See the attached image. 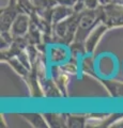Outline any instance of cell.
<instances>
[{
	"instance_id": "cell-8",
	"label": "cell",
	"mask_w": 123,
	"mask_h": 128,
	"mask_svg": "<svg viewBox=\"0 0 123 128\" xmlns=\"http://www.w3.org/2000/svg\"><path fill=\"white\" fill-rule=\"evenodd\" d=\"M70 76L71 75L66 74L65 72H63L59 65L54 67L53 80L57 84L58 89L60 90L63 97H67V95H69L67 94V86H69V82H70Z\"/></svg>"
},
{
	"instance_id": "cell-2",
	"label": "cell",
	"mask_w": 123,
	"mask_h": 128,
	"mask_svg": "<svg viewBox=\"0 0 123 128\" xmlns=\"http://www.w3.org/2000/svg\"><path fill=\"white\" fill-rule=\"evenodd\" d=\"M78 22L79 12H75L67 18L54 25L53 33H51V43H58L61 44L62 46H70L76 35Z\"/></svg>"
},
{
	"instance_id": "cell-17",
	"label": "cell",
	"mask_w": 123,
	"mask_h": 128,
	"mask_svg": "<svg viewBox=\"0 0 123 128\" xmlns=\"http://www.w3.org/2000/svg\"><path fill=\"white\" fill-rule=\"evenodd\" d=\"M57 1H58V4H63V6L74 8L78 3L79 0H57Z\"/></svg>"
},
{
	"instance_id": "cell-16",
	"label": "cell",
	"mask_w": 123,
	"mask_h": 128,
	"mask_svg": "<svg viewBox=\"0 0 123 128\" xmlns=\"http://www.w3.org/2000/svg\"><path fill=\"white\" fill-rule=\"evenodd\" d=\"M60 68L65 72L69 75H76L77 70H78V66L76 62H69V63H64V64H60Z\"/></svg>"
},
{
	"instance_id": "cell-3",
	"label": "cell",
	"mask_w": 123,
	"mask_h": 128,
	"mask_svg": "<svg viewBox=\"0 0 123 128\" xmlns=\"http://www.w3.org/2000/svg\"><path fill=\"white\" fill-rule=\"evenodd\" d=\"M81 72L82 74L87 76L94 78L97 82L105 88L107 93L109 94L110 97L112 98H118V99H123V82L118 81V80H110V79H104L97 76L93 72L92 67V58L91 56H87V58L81 62Z\"/></svg>"
},
{
	"instance_id": "cell-11",
	"label": "cell",
	"mask_w": 123,
	"mask_h": 128,
	"mask_svg": "<svg viewBox=\"0 0 123 128\" xmlns=\"http://www.w3.org/2000/svg\"><path fill=\"white\" fill-rule=\"evenodd\" d=\"M49 127H67V114L65 113H43Z\"/></svg>"
},
{
	"instance_id": "cell-4",
	"label": "cell",
	"mask_w": 123,
	"mask_h": 128,
	"mask_svg": "<svg viewBox=\"0 0 123 128\" xmlns=\"http://www.w3.org/2000/svg\"><path fill=\"white\" fill-rule=\"evenodd\" d=\"M22 12L21 6L18 4L17 0H9L6 6L1 8L0 10V31L1 34L11 33L12 24L17 17V15Z\"/></svg>"
},
{
	"instance_id": "cell-15",
	"label": "cell",
	"mask_w": 123,
	"mask_h": 128,
	"mask_svg": "<svg viewBox=\"0 0 123 128\" xmlns=\"http://www.w3.org/2000/svg\"><path fill=\"white\" fill-rule=\"evenodd\" d=\"M18 4L21 6L22 12H25V13L31 15L35 11L34 6L32 4V0H17Z\"/></svg>"
},
{
	"instance_id": "cell-6",
	"label": "cell",
	"mask_w": 123,
	"mask_h": 128,
	"mask_svg": "<svg viewBox=\"0 0 123 128\" xmlns=\"http://www.w3.org/2000/svg\"><path fill=\"white\" fill-rule=\"evenodd\" d=\"M110 29L107 27L104 22H100L98 25L91 31V33L89 34V36L86 40L85 44V56H93L95 49L98 45V43L102 40V38L105 35L107 31H109Z\"/></svg>"
},
{
	"instance_id": "cell-10",
	"label": "cell",
	"mask_w": 123,
	"mask_h": 128,
	"mask_svg": "<svg viewBox=\"0 0 123 128\" xmlns=\"http://www.w3.org/2000/svg\"><path fill=\"white\" fill-rule=\"evenodd\" d=\"M40 82H41V86L43 90V93H44L45 97L48 98H53V97H63L60 90L58 89L57 84L55 83L54 80H49L46 77L40 79Z\"/></svg>"
},
{
	"instance_id": "cell-18",
	"label": "cell",
	"mask_w": 123,
	"mask_h": 128,
	"mask_svg": "<svg viewBox=\"0 0 123 128\" xmlns=\"http://www.w3.org/2000/svg\"><path fill=\"white\" fill-rule=\"evenodd\" d=\"M113 127H123V118H121L120 121L117 122L116 124H114Z\"/></svg>"
},
{
	"instance_id": "cell-7",
	"label": "cell",
	"mask_w": 123,
	"mask_h": 128,
	"mask_svg": "<svg viewBox=\"0 0 123 128\" xmlns=\"http://www.w3.org/2000/svg\"><path fill=\"white\" fill-rule=\"evenodd\" d=\"M30 24H31L30 15L25 13V12H21L17 15V17L15 18L13 24H12L10 30L13 38H25L30 29Z\"/></svg>"
},
{
	"instance_id": "cell-12",
	"label": "cell",
	"mask_w": 123,
	"mask_h": 128,
	"mask_svg": "<svg viewBox=\"0 0 123 128\" xmlns=\"http://www.w3.org/2000/svg\"><path fill=\"white\" fill-rule=\"evenodd\" d=\"M88 114H67V127L84 128L88 125Z\"/></svg>"
},
{
	"instance_id": "cell-13",
	"label": "cell",
	"mask_w": 123,
	"mask_h": 128,
	"mask_svg": "<svg viewBox=\"0 0 123 128\" xmlns=\"http://www.w3.org/2000/svg\"><path fill=\"white\" fill-rule=\"evenodd\" d=\"M66 56L67 54L64 47L55 46L50 49V54H49L50 62L53 64H56V65H60V64H62V62L65 61Z\"/></svg>"
},
{
	"instance_id": "cell-1",
	"label": "cell",
	"mask_w": 123,
	"mask_h": 128,
	"mask_svg": "<svg viewBox=\"0 0 123 128\" xmlns=\"http://www.w3.org/2000/svg\"><path fill=\"white\" fill-rule=\"evenodd\" d=\"M102 17H103L102 6L95 8V9H85L81 12H79L77 32L73 43L69 46L73 54L85 56L86 40L89 36L91 31L102 22Z\"/></svg>"
},
{
	"instance_id": "cell-5",
	"label": "cell",
	"mask_w": 123,
	"mask_h": 128,
	"mask_svg": "<svg viewBox=\"0 0 123 128\" xmlns=\"http://www.w3.org/2000/svg\"><path fill=\"white\" fill-rule=\"evenodd\" d=\"M103 6L102 22L109 28H121L123 27V6L117 3H110Z\"/></svg>"
},
{
	"instance_id": "cell-14",
	"label": "cell",
	"mask_w": 123,
	"mask_h": 128,
	"mask_svg": "<svg viewBox=\"0 0 123 128\" xmlns=\"http://www.w3.org/2000/svg\"><path fill=\"white\" fill-rule=\"evenodd\" d=\"M32 4L34 6L35 11L42 12V11L49 10L55 6H57L58 1L57 0H32Z\"/></svg>"
},
{
	"instance_id": "cell-9",
	"label": "cell",
	"mask_w": 123,
	"mask_h": 128,
	"mask_svg": "<svg viewBox=\"0 0 123 128\" xmlns=\"http://www.w3.org/2000/svg\"><path fill=\"white\" fill-rule=\"evenodd\" d=\"M21 116L23 118H25V121L27 123H29L32 127H35V128L49 127L48 123H47L43 113H39V112H28V113H22Z\"/></svg>"
}]
</instances>
